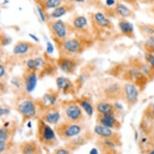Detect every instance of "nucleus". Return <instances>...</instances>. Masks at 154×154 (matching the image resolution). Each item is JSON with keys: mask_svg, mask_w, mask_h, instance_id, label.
<instances>
[{"mask_svg": "<svg viewBox=\"0 0 154 154\" xmlns=\"http://www.w3.org/2000/svg\"><path fill=\"white\" fill-rule=\"evenodd\" d=\"M48 27L54 36L59 40H65L67 35V27L65 23L61 20L51 21Z\"/></svg>", "mask_w": 154, "mask_h": 154, "instance_id": "1", "label": "nucleus"}, {"mask_svg": "<svg viewBox=\"0 0 154 154\" xmlns=\"http://www.w3.org/2000/svg\"><path fill=\"white\" fill-rule=\"evenodd\" d=\"M62 47L65 52L69 54L80 53L82 49L81 41L75 38L65 39L62 42Z\"/></svg>", "mask_w": 154, "mask_h": 154, "instance_id": "2", "label": "nucleus"}, {"mask_svg": "<svg viewBox=\"0 0 154 154\" xmlns=\"http://www.w3.org/2000/svg\"><path fill=\"white\" fill-rule=\"evenodd\" d=\"M124 92L127 101L131 104L137 103L138 98L139 92L136 86L132 83H127L124 87Z\"/></svg>", "mask_w": 154, "mask_h": 154, "instance_id": "3", "label": "nucleus"}, {"mask_svg": "<svg viewBox=\"0 0 154 154\" xmlns=\"http://www.w3.org/2000/svg\"><path fill=\"white\" fill-rule=\"evenodd\" d=\"M119 29L122 35L129 38L134 37V27L132 23L126 19L121 18L118 23Z\"/></svg>", "mask_w": 154, "mask_h": 154, "instance_id": "4", "label": "nucleus"}, {"mask_svg": "<svg viewBox=\"0 0 154 154\" xmlns=\"http://www.w3.org/2000/svg\"><path fill=\"white\" fill-rule=\"evenodd\" d=\"M130 78L138 86H144L147 83L148 77L140 69L134 68L129 72Z\"/></svg>", "mask_w": 154, "mask_h": 154, "instance_id": "5", "label": "nucleus"}, {"mask_svg": "<svg viewBox=\"0 0 154 154\" xmlns=\"http://www.w3.org/2000/svg\"><path fill=\"white\" fill-rule=\"evenodd\" d=\"M58 64L61 70L68 74L73 73L75 71L77 66L75 61L67 57H61L58 60Z\"/></svg>", "mask_w": 154, "mask_h": 154, "instance_id": "6", "label": "nucleus"}, {"mask_svg": "<svg viewBox=\"0 0 154 154\" xmlns=\"http://www.w3.org/2000/svg\"><path fill=\"white\" fill-rule=\"evenodd\" d=\"M18 111L21 114L27 117H32L36 114L35 106L33 102L30 100L22 102L18 106Z\"/></svg>", "mask_w": 154, "mask_h": 154, "instance_id": "7", "label": "nucleus"}, {"mask_svg": "<svg viewBox=\"0 0 154 154\" xmlns=\"http://www.w3.org/2000/svg\"><path fill=\"white\" fill-rule=\"evenodd\" d=\"M33 49V44L26 41L18 43L13 49V53L15 55L24 56L29 53Z\"/></svg>", "mask_w": 154, "mask_h": 154, "instance_id": "8", "label": "nucleus"}, {"mask_svg": "<svg viewBox=\"0 0 154 154\" xmlns=\"http://www.w3.org/2000/svg\"><path fill=\"white\" fill-rule=\"evenodd\" d=\"M93 19L96 24L101 28L111 29L113 27L111 21L102 12L95 13Z\"/></svg>", "mask_w": 154, "mask_h": 154, "instance_id": "9", "label": "nucleus"}, {"mask_svg": "<svg viewBox=\"0 0 154 154\" xmlns=\"http://www.w3.org/2000/svg\"><path fill=\"white\" fill-rule=\"evenodd\" d=\"M114 11L116 14L121 17V18H132L134 17V14L133 12L125 5L117 3L114 6Z\"/></svg>", "mask_w": 154, "mask_h": 154, "instance_id": "10", "label": "nucleus"}, {"mask_svg": "<svg viewBox=\"0 0 154 154\" xmlns=\"http://www.w3.org/2000/svg\"><path fill=\"white\" fill-rule=\"evenodd\" d=\"M137 26L140 32L146 38L154 37V24L138 23Z\"/></svg>", "mask_w": 154, "mask_h": 154, "instance_id": "11", "label": "nucleus"}, {"mask_svg": "<svg viewBox=\"0 0 154 154\" xmlns=\"http://www.w3.org/2000/svg\"><path fill=\"white\" fill-rule=\"evenodd\" d=\"M38 83L37 75L35 73H30L26 80V89L28 92H32L36 88Z\"/></svg>", "mask_w": 154, "mask_h": 154, "instance_id": "12", "label": "nucleus"}, {"mask_svg": "<svg viewBox=\"0 0 154 154\" xmlns=\"http://www.w3.org/2000/svg\"><path fill=\"white\" fill-rule=\"evenodd\" d=\"M67 117L72 120H78L82 115L80 107L76 105H71L68 107L66 110Z\"/></svg>", "mask_w": 154, "mask_h": 154, "instance_id": "13", "label": "nucleus"}, {"mask_svg": "<svg viewBox=\"0 0 154 154\" xmlns=\"http://www.w3.org/2000/svg\"><path fill=\"white\" fill-rule=\"evenodd\" d=\"M69 10L68 6L65 5H61L59 7L53 9L51 12L50 16L53 19L58 20L59 18L64 16Z\"/></svg>", "mask_w": 154, "mask_h": 154, "instance_id": "14", "label": "nucleus"}, {"mask_svg": "<svg viewBox=\"0 0 154 154\" xmlns=\"http://www.w3.org/2000/svg\"><path fill=\"white\" fill-rule=\"evenodd\" d=\"M72 24L75 29L83 30L88 26V20L83 15H78L73 20Z\"/></svg>", "mask_w": 154, "mask_h": 154, "instance_id": "15", "label": "nucleus"}, {"mask_svg": "<svg viewBox=\"0 0 154 154\" xmlns=\"http://www.w3.org/2000/svg\"><path fill=\"white\" fill-rule=\"evenodd\" d=\"M56 84L58 88L63 92H66L72 86L70 80L63 76L58 77L56 80Z\"/></svg>", "mask_w": 154, "mask_h": 154, "instance_id": "16", "label": "nucleus"}, {"mask_svg": "<svg viewBox=\"0 0 154 154\" xmlns=\"http://www.w3.org/2000/svg\"><path fill=\"white\" fill-rule=\"evenodd\" d=\"M94 132L96 134L103 137H110L112 135V131L111 128L103 125H97L94 127Z\"/></svg>", "mask_w": 154, "mask_h": 154, "instance_id": "17", "label": "nucleus"}, {"mask_svg": "<svg viewBox=\"0 0 154 154\" xmlns=\"http://www.w3.org/2000/svg\"><path fill=\"white\" fill-rule=\"evenodd\" d=\"M63 0H42V9H54L62 5Z\"/></svg>", "mask_w": 154, "mask_h": 154, "instance_id": "18", "label": "nucleus"}, {"mask_svg": "<svg viewBox=\"0 0 154 154\" xmlns=\"http://www.w3.org/2000/svg\"><path fill=\"white\" fill-rule=\"evenodd\" d=\"M42 136L45 141H51L55 138V133L53 130L48 125L45 124L43 126Z\"/></svg>", "mask_w": 154, "mask_h": 154, "instance_id": "19", "label": "nucleus"}, {"mask_svg": "<svg viewBox=\"0 0 154 154\" xmlns=\"http://www.w3.org/2000/svg\"><path fill=\"white\" fill-rule=\"evenodd\" d=\"M116 119L111 114H105L102 118L100 120V123L102 125L106 126L109 128L114 127L116 124Z\"/></svg>", "mask_w": 154, "mask_h": 154, "instance_id": "20", "label": "nucleus"}, {"mask_svg": "<svg viewBox=\"0 0 154 154\" xmlns=\"http://www.w3.org/2000/svg\"><path fill=\"white\" fill-rule=\"evenodd\" d=\"M81 131L80 126L76 124H73L68 127L65 130V135L68 137H72L75 135H78Z\"/></svg>", "mask_w": 154, "mask_h": 154, "instance_id": "21", "label": "nucleus"}, {"mask_svg": "<svg viewBox=\"0 0 154 154\" xmlns=\"http://www.w3.org/2000/svg\"><path fill=\"white\" fill-rule=\"evenodd\" d=\"M97 108L99 112L105 115V114H111L112 113L113 106L111 104L108 103H102L98 104Z\"/></svg>", "mask_w": 154, "mask_h": 154, "instance_id": "22", "label": "nucleus"}, {"mask_svg": "<svg viewBox=\"0 0 154 154\" xmlns=\"http://www.w3.org/2000/svg\"><path fill=\"white\" fill-rule=\"evenodd\" d=\"M59 119H60V115L57 112L50 113L47 114L45 117L46 121L50 124H56L58 122Z\"/></svg>", "mask_w": 154, "mask_h": 154, "instance_id": "23", "label": "nucleus"}, {"mask_svg": "<svg viewBox=\"0 0 154 154\" xmlns=\"http://www.w3.org/2000/svg\"><path fill=\"white\" fill-rule=\"evenodd\" d=\"M144 57L145 62L154 71V55H153L150 52H144Z\"/></svg>", "mask_w": 154, "mask_h": 154, "instance_id": "24", "label": "nucleus"}, {"mask_svg": "<svg viewBox=\"0 0 154 154\" xmlns=\"http://www.w3.org/2000/svg\"><path fill=\"white\" fill-rule=\"evenodd\" d=\"M153 47H154V37L147 38L144 43V52H150Z\"/></svg>", "mask_w": 154, "mask_h": 154, "instance_id": "25", "label": "nucleus"}, {"mask_svg": "<svg viewBox=\"0 0 154 154\" xmlns=\"http://www.w3.org/2000/svg\"><path fill=\"white\" fill-rule=\"evenodd\" d=\"M82 107L84 109V111L87 112V114L89 115V116H92L94 112V110H93V107L92 106V105L88 101H82V103H81Z\"/></svg>", "mask_w": 154, "mask_h": 154, "instance_id": "26", "label": "nucleus"}, {"mask_svg": "<svg viewBox=\"0 0 154 154\" xmlns=\"http://www.w3.org/2000/svg\"><path fill=\"white\" fill-rule=\"evenodd\" d=\"M36 149L32 144H27L25 145L23 149V154H36Z\"/></svg>", "mask_w": 154, "mask_h": 154, "instance_id": "27", "label": "nucleus"}, {"mask_svg": "<svg viewBox=\"0 0 154 154\" xmlns=\"http://www.w3.org/2000/svg\"><path fill=\"white\" fill-rule=\"evenodd\" d=\"M44 101L47 103L50 104H54L56 101V98L55 97L51 94H45L44 95Z\"/></svg>", "mask_w": 154, "mask_h": 154, "instance_id": "28", "label": "nucleus"}, {"mask_svg": "<svg viewBox=\"0 0 154 154\" xmlns=\"http://www.w3.org/2000/svg\"><path fill=\"white\" fill-rule=\"evenodd\" d=\"M36 9H37V12L38 13V15L39 16V18H40L42 22H45L46 20H47V18H46V16L44 14V9H42V8L41 6L38 5L36 6Z\"/></svg>", "mask_w": 154, "mask_h": 154, "instance_id": "29", "label": "nucleus"}, {"mask_svg": "<svg viewBox=\"0 0 154 154\" xmlns=\"http://www.w3.org/2000/svg\"><path fill=\"white\" fill-rule=\"evenodd\" d=\"M8 138V132L6 129H2L0 130V143H5Z\"/></svg>", "mask_w": 154, "mask_h": 154, "instance_id": "30", "label": "nucleus"}, {"mask_svg": "<svg viewBox=\"0 0 154 154\" xmlns=\"http://www.w3.org/2000/svg\"><path fill=\"white\" fill-rule=\"evenodd\" d=\"M27 66L29 69L31 70L36 69V62L35 59H29L27 61Z\"/></svg>", "mask_w": 154, "mask_h": 154, "instance_id": "31", "label": "nucleus"}, {"mask_svg": "<svg viewBox=\"0 0 154 154\" xmlns=\"http://www.w3.org/2000/svg\"><path fill=\"white\" fill-rule=\"evenodd\" d=\"M54 48L53 44L50 41H47L46 44V52L48 54H51L54 52Z\"/></svg>", "mask_w": 154, "mask_h": 154, "instance_id": "32", "label": "nucleus"}, {"mask_svg": "<svg viewBox=\"0 0 154 154\" xmlns=\"http://www.w3.org/2000/svg\"><path fill=\"white\" fill-rule=\"evenodd\" d=\"M138 2L140 4L149 5V6H154V0H138Z\"/></svg>", "mask_w": 154, "mask_h": 154, "instance_id": "33", "label": "nucleus"}, {"mask_svg": "<svg viewBox=\"0 0 154 154\" xmlns=\"http://www.w3.org/2000/svg\"><path fill=\"white\" fill-rule=\"evenodd\" d=\"M116 0H106L105 1V4L108 7L111 8L113 6H115L117 4Z\"/></svg>", "mask_w": 154, "mask_h": 154, "instance_id": "34", "label": "nucleus"}, {"mask_svg": "<svg viewBox=\"0 0 154 154\" xmlns=\"http://www.w3.org/2000/svg\"><path fill=\"white\" fill-rule=\"evenodd\" d=\"M122 1L126 3H128L131 5H132V6H137V4H138V0H122Z\"/></svg>", "mask_w": 154, "mask_h": 154, "instance_id": "35", "label": "nucleus"}, {"mask_svg": "<svg viewBox=\"0 0 154 154\" xmlns=\"http://www.w3.org/2000/svg\"><path fill=\"white\" fill-rule=\"evenodd\" d=\"M11 82L17 88H20L21 86L20 82L18 79H13L11 81Z\"/></svg>", "mask_w": 154, "mask_h": 154, "instance_id": "36", "label": "nucleus"}, {"mask_svg": "<svg viewBox=\"0 0 154 154\" xmlns=\"http://www.w3.org/2000/svg\"><path fill=\"white\" fill-rule=\"evenodd\" d=\"M10 112V111L9 109H6V108H1V109H0V114H1V115H8L9 114Z\"/></svg>", "mask_w": 154, "mask_h": 154, "instance_id": "37", "label": "nucleus"}, {"mask_svg": "<svg viewBox=\"0 0 154 154\" xmlns=\"http://www.w3.org/2000/svg\"><path fill=\"white\" fill-rule=\"evenodd\" d=\"M11 42V39L9 38L8 37H5L4 39H3V41H2V44H4V45L9 44Z\"/></svg>", "mask_w": 154, "mask_h": 154, "instance_id": "38", "label": "nucleus"}, {"mask_svg": "<svg viewBox=\"0 0 154 154\" xmlns=\"http://www.w3.org/2000/svg\"><path fill=\"white\" fill-rule=\"evenodd\" d=\"M6 73V70L4 67V66L3 65L0 66V76H1V78H3V76H5Z\"/></svg>", "mask_w": 154, "mask_h": 154, "instance_id": "39", "label": "nucleus"}, {"mask_svg": "<svg viewBox=\"0 0 154 154\" xmlns=\"http://www.w3.org/2000/svg\"><path fill=\"white\" fill-rule=\"evenodd\" d=\"M29 37L33 40H34L35 42H39V39L38 37H37L36 35H35V34H29Z\"/></svg>", "mask_w": 154, "mask_h": 154, "instance_id": "40", "label": "nucleus"}, {"mask_svg": "<svg viewBox=\"0 0 154 154\" xmlns=\"http://www.w3.org/2000/svg\"><path fill=\"white\" fill-rule=\"evenodd\" d=\"M56 154H69V153L68 151H66L65 149H59L56 152Z\"/></svg>", "mask_w": 154, "mask_h": 154, "instance_id": "41", "label": "nucleus"}, {"mask_svg": "<svg viewBox=\"0 0 154 154\" xmlns=\"http://www.w3.org/2000/svg\"><path fill=\"white\" fill-rule=\"evenodd\" d=\"M5 148H6L5 143H0V151H1V152L5 150Z\"/></svg>", "mask_w": 154, "mask_h": 154, "instance_id": "42", "label": "nucleus"}, {"mask_svg": "<svg viewBox=\"0 0 154 154\" xmlns=\"http://www.w3.org/2000/svg\"><path fill=\"white\" fill-rule=\"evenodd\" d=\"M90 154H99L98 150L96 148H93L90 152Z\"/></svg>", "mask_w": 154, "mask_h": 154, "instance_id": "43", "label": "nucleus"}, {"mask_svg": "<svg viewBox=\"0 0 154 154\" xmlns=\"http://www.w3.org/2000/svg\"><path fill=\"white\" fill-rule=\"evenodd\" d=\"M71 1L76 3H84L86 0H71Z\"/></svg>", "mask_w": 154, "mask_h": 154, "instance_id": "44", "label": "nucleus"}, {"mask_svg": "<svg viewBox=\"0 0 154 154\" xmlns=\"http://www.w3.org/2000/svg\"><path fill=\"white\" fill-rule=\"evenodd\" d=\"M115 107H117V108H118L119 109H123V106H122L120 104H119V103H116V104H115Z\"/></svg>", "mask_w": 154, "mask_h": 154, "instance_id": "45", "label": "nucleus"}, {"mask_svg": "<svg viewBox=\"0 0 154 154\" xmlns=\"http://www.w3.org/2000/svg\"><path fill=\"white\" fill-rule=\"evenodd\" d=\"M152 114L153 117L154 118V104L153 105V106L152 107Z\"/></svg>", "mask_w": 154, "mask_h": 154, "instance_id": "46", "label": "nucleus"}, {"mask_svg": "<svg viewBox=\"0 0 154 154\" xmlns=\"http://www.w3.org/2000/svg\"><path fill=\"white\" fill-rule=\"evenodd\" d=\"M150 11H151L152 13L153 14V15H154V6H151V8H150Z\"/></svg>", "mask_w": 154, "mask_h": 154, "instance_id": "47", "label": "nucleus"}, {"mask_svg": "<svg viewBox=\"0 0 154 154\" xmlns=\"http://www.w3.org/2000/svg\"><path fill=\"white\" fill-rule=\"evenodd\" d=\"M148 154H154V149L152 150Z\"/></svg>", "mask_w": 154, "mask_h": 154, "instance_id": "48", "label": "nucleus"}, {"mask_svg": "<svg viewBox=\"0 0 154 154\" xmlns=\"http://www.w3.org/2000/svg\"><path fill=\"white\" fill-rule=\"evenodd\" d=\"M27 127H32V124H31L30 122H29V123L27 124Z\"/></svg>", "mask_w": 154, "mask_h": 154, "instance_id": "49", "label": "nucleus"}, {"mask_svg": "<svg viewBox=\"0 0 154 154\" xmlns=\"http://www.w3.org/2000/svg\"><path fill=\"white\" fill-rule=\"evenodd\" d=\"M8 3H9V1H8V0H5V3H4L5 5H7V4H8Z\"/></svg>", "mask_w": 154, "mask_h": 154, "instance_id": "50", "label": "nucleus"}, {"mask_svg": "<svg viewBox=\"0 0 154 154\" xmlns=\"http://www.w3.org/2000/svg\"><path fill=\"white\" fill-rule=\"evenodd\" d=\"M150 53H152L153 55H154V47H153V49H152V50H151Z\"/></svg>", "mask_w": 154, "mask_h": 154, "instance_id": "51", "label": "nucleus"}]
</instances>
